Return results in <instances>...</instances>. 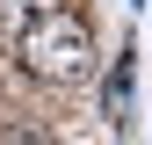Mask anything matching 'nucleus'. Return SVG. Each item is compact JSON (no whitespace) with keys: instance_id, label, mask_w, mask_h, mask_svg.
<instances>
[{"instance_id":"nucleus-1","label":"nucleus","mask_w":152,"mask_h":145,"mask_svg":"<svg viewBox=\"0 0 152 145\" xmlns=\"http://www.w3.org/2000/svg\"><path fill=\"white\" fill-rule=\"evenodd\" d=\"M15 44H22V65L36 72V80H80V72L94 65L87 15H72V7H44Z\"/></svg>"},{"instance_id":"nucleus-2","label":"nucleus","mask_w":152,"mask_h":145,"mask_svg":"<svg viewBox=\"0 0 152 145\" xmlns=\"http://www.w3.org/2000/svg\"><path fill=\"white\" fill-rule=\"evenodd\" d=\"M36 22V0H0V36H22Z\"/></svg>"},{"instance_id":"nucleus-3","label":"nucleus","mask_w":152,"mask_h":145,"mask_svg":"<svg viewBox=\"0 0 152 145\" xmlns=\"http://www.w3.org/2000/svg\"><path fill=\"white\" fill-rule=\"evenodd\" d=\"M123 102H130V72H116V80H109V116H123Z\"/></svg>"},{"instance_id":"nucleus-4","label":"nucleus","mask_w":152,"mask_h":145,"mask_svg":"<svg viewBox=\"0 0 152 145\" xmlns=\"http://www.w3.org/2000/svg\"><path fill=\"white\" fill-rule=\"evenodd\" d=\"M0 145H44V138H22V131H7V138H0Z\"/></svg>"}]
</instances>
